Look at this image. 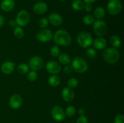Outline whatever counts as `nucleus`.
I'll list each match as a JSON object with an SVG mask.
<instances>
[{"instance_id":"b1692460","label":"nucleus","mask_w":124,"mask_h":123,"mask_svg":"<svg viewBox=\"0 0 124 123\" xmlns=\"http://www.w3.org/2000/svg\"><path fill=\"white\" fill-rule=\"evenodd\" d=\"M29 67L27 64L25 63H20L18 66L17 68V71L19 73L21 74H25L29 72Z\"/></svg>"},{"instance_id":"f3484780","label":"nucleus","mask_w":124,"mask_h":123,"mask_svg":"<svg viewBox=\"0 0 124 123\" xmlns=\"http://www.w3.org/2000/svg\"><path fill=\"white\" fill-rule=\"evenodd\" d=\"M15 7L13 0H3L1 3V7L4 12H10Z\"/></svg>"},{"instance_id":"c756f323","label":"nucleus","mask_w":124,"mask_h":123,"mask_svg":"<svg viewBox=\"0 0 124 123\" xmlns=\"http://www.w3.org/2000/svg\"><path fill=\"white\" fill-rule=\"evenodd\" d=\"M27 78L29 79V80L30 81V82H34L38 78L37 72L35 71H33V70L31 71H30L28 73Z\"/></svg>"},{"instance_id":"dca6fc26","label":"nucleus","mask_w":124,"mask_h":123,"mask_svg":"<svg viewBox=\"0 0 124 123\" xmlns=\"http://www.w3.org/2000/svg\"><path fill=\"white\" fill-rule=\"evenodd\" d=\"M33 11L36 13L38 14H42L46 13L48 9V7H47V4L45 2L40 1V2H38L35 4L33 7Z\"/></svg>"},{"instance_id":"6ab92c4d","label":"nucleus","mask_w":124,"mask_h":123,"mask_svg":"<svg viewBox=\"0 0 124 123\" xmlns=\"http://www.w3.org/2000/svg\"><path fill=\"white\" fill-rule=\"evenodd\" d=\"M48 83L52 87H56L61 83V78L56 74L52 75L48 78Z\"/></svg>"},{"instance_id":"5701e85b","label":"nucleus","mask_w":124,"mask_h":123,"mask_svg":"<svg viewBox=\"0 0 124 123\" xmlns=\"http://www.w3.org/2000/svg\"><path fill=\"white\" fill-rule=\"evenodd\" d=\"M110 43L114 48H119L121 45V40L118 36L113 35L110 38Z\"/></svg>"},{"instance_id":"7ed1b4c3","label":"nucleus","mask_w":124,"mask_h":123,"mask_svg":"<svg viewBox=\"0 0 124 123\" xmlns=\"http://www.w3.org/2000/svg\"><path fill=\"white\" fill-rule=\"evenodd\" d=\"M73 69L78 73L82 74L85 72L88 69V63L84 58L81 57H76L71 62Z\"/></svg>"},{"instance_id":"c85d7f7f","label":"nucleus","mask_w":124,"mask_h":123,"mask_svg":"<svg viewBox=\"0 0 124 123\" xmlns=\"http://www.w3.org/2000/svg\"><path fill=\"white\" fill-rule=\"evenodd\" d=\"M65 115H67L69 117L73 116L76 113V109L75 107L72 106H70L67 107L66 110H65Z\"/></svg>"},{"instance_id":"9b49d317","label":"nucleus","mask_w":124,"mask_h":123,"mask_svg":"<svg viewBox=\"0 0 124 123\" xmlns=\"http://www.w3.org/2000/svg\"><path fill=\"white\" fill-rule=\"evenodd\" d=\"M61 69L60 64L56 61L52 60L49 61L46 65V70L48 73L51 74H56L59 73Z\"/></svg>"},{"instance_id":"9d476101","label":"nucleus","mask_w":124,"mask_h":123,"mask_svg":"<svg viewBox=\"0 0 124 123\" xmlns=\"http://www.w3.org/2000/svg\"><path fill=\"white\" fill-rule=\"evenodd\" d=\"M29 66L33 71H39L44 66V60L41 57L33 56L30 59L29 62Z\"/></svg>"},{"instance_id":"f03ea898","label":"nucleus","mask_w":124,"mask_h":123,"mask_svg":"<svg viewBox=\"0 0 124 123\" xmlns=\"http://www.w3.org/2000/svg\"><path fill=\"white\" fill-rule=\"evenodd\" d=\"M103 58L107 63L114 64L118 62L120 57L119 52L115 48H108L103 51Z\"/></svg>"},{"instance_id":"a19ab883","label":"nucleus","mask_w":124,"mask_h":123,"mask_svg":"<svg viewBox=\"0 0 124 123\" xmlns=\"http://www.w3.org/2000/svg\"><path fill=\"white\" fill-rule=\"evenodd\" d=\"M59 1H65V0H59Z\"/></svg>"},{"instance_id":"39448f33","label":"nucleus","mask_w":124,"mask_h":123,"mask_svg":"<svg viewBox=\"0 0 124 123\" xmlns=\"http://www.w3.org/2000/svg\"><path fill=\"white\" fill-rule=\"evenodd\" d=\"M93 31L98 36H103L107 31V25L106 22L101 19H98L93 22Z\"/></svg>"},{"instance_id":"a878e982","label":"nucleus","mask_w":124,"mask_h":123,"mask_svg":"<svg viewBox=\"0 0 124 123\" xmlns=\"http://www.w3.org/2000/svg\"><path fill=\"white\" fill-rule=\"evenodd\" d=\"M83 22L87 25H92L94 22V18L91 14H87L83 18Z\"/></svg>"},{"instance_id":"0eeeda50","label":"nucleus","mask_w":124,"mask_h":123,"mask_svg":"<svg viewBox=\"0 0 124 123\" xmlns=\"http://www.w3.org/2000/svg\"><path fill=\"white\" fill-rule=\"evenodd\" d=\"M16 22L19 27H24L28 24L30 20L29 13L25 10H21L16 17Z\"/></svg>"},{"instance_id":"f704fd0d","label":"nucleus","mask_w":124,"mask_h":123,"mask_svg":"<svg viewBox=\"0 0 124 123\" xmlns=\"http://www.w3.org/2000/svg\"><path fill=\"white\" fill-rule=\"evenodd\" d=\"M73 70V67L71 65H67L64 67V72L65 74H70L71 72H72Z\"/></svg>"},{"instance_id":"1a4fd4ad","label":"nucleus","mask_w":124,"mask_h":123,"mask_svg":"<svg viewBox=\"0 0 124 123\" xmlns=\"http://www.w3.org/2000/svg\"><path fill=\"white\" fill-rule=\"evenodd\" d=\"M51 115L53 119L56 121H62L65 118V112L59 106H55L53 107L51 112Z\"/></svg>"},{"instance_id":"58836bf2","label":"nucleus","mask_w":124,"mask_h":123,"mask_svg":"<svg viewBox=\"0 0 124 123\" xmlns=\"http://www.w3.org/2000/svg\"><path fill=\"white\" fill-rule=\"evenodd\" d=\"M85 113V110L84 109L81 108L79 109V115L80 116H84V115Z\"/></svg>"},{"instance_id":"aec40b11","label":"nucleus","mask_w":124,"mask_h":123,"mask_svg":"<svg viewBox=\"0 0 124 123\" xmlns=\"http://www.w3.org/2000/svg\"><path fill=\"white\" fill-rule=\"evenodd\" d=\"M58 60L61 63L64 65H69L71 63V57L69 54L66 53H62L59 54Z\"/></svg>"},{"instance_id":"ea45409f","label":"nucleus","mask_w":124,"mask_h":123,"mask_svg":"<svg viewBox=\"0 0 124 123\" xmlns=\"http://www.w3.org/2000/svg\"><path fill=\"white\" fill-rule=\"evenodd\" d=\"M97 0H83V1L85 3H89V4H92L93 2H94L95 1H96Z\"/></svg>"},{"instance_id":"423d86ee","label":"nucleus","mask_w":124,"mask_h":123,"mask_svg":"<svg viewBox=\"0 0 124 123\" xmlns=\"http://www.w3.org/2000/svg\"><path fill=\"white\" fill-rule=\"evenodd\" d=\"M107 10L111 15H116L121 12L122 6L119 0H110L107 4Z\"/></svg>"},{"instance_id":"f257e3e1","label":"nucleus","mask_w":124,"mask_h":123,"mask_svg":"<svg viewBox=\"0 0 124 123\" xmlns=\"http://www.w3.org/2000/svg\"><path fill=\"white\" fill-rule=\"evenodd\" d=\"M53 41L57 45L61 46H69L71 43V37L70 34L64 30H58L53 36Z\"/></svg>"},{"instance_id":"393cba45","label":"nucleus","mask_w":124,"mask_h":123,"mask_svg":"<svg viewBox=\"0 0 124 123\" xmlns=\"http://www.w3.org/2000/svg\"><path fill=\"white\" fill-rule=\"evenodd\" d=\"M13 34H14V36L16 38L21 39L22 37H23L24 35V31L21 27L17 26L15 27V28L14 31H13Z\"/></svg>"},{"instance_id":"20e7f679","label":"nucleus","mask_w":124,"mask_h":123,"mask_svg":"<svg viewBox=\"0 0 124 123\" xmlns=\"http://www.w3.org/2000/svg\"><path fill=\"white\" fill-rule=\"evenodd\" d=\"M77 42L82 48H86L89 47L93 43L92 36L88 32H82L77 36Z\"/></svg>"},{"instance_id":"bb28decb","label":"nucleus","mask_w":124,"mask_h":123,"mask_svg":"<svg viewBox=\"0 0 124 123\" xmlns=\"http://www.w3.org/2000/svg\"><path fill=\"white\" fill-rule=\"evenodd\" d=\"M50 54L53 57H56L60 54V49L57 45H54L51 48Z\"/></svg>"},{"instance_id":"2eb2a0df","label":"nucleus","mask_w":124,"mask_h":123,"mask_svg":"<svg viewBox=\"0 0 124 123\" xmlns=\"http://www.w3.org/2000/svg\"><path fill=\"white\" fill-rule=\"evenodd\" d=\"M15 63L10 61H7L2 64L1 67V71L5 74H10L14 71Z\"/></svg>"},{"instance_id":"412c9836","label":"nucleus","mask_w":124,"mask_h":123,"mask_svg":"<svg viewBox=\"0 0 124 123\" xmlns=\"http://www.w3.org/2000/svg\"><path fill=\"white\" fill-rule=\"evenodd\" d=\"M85 3L81 0H75L72 3V8L76 11H81L84 8Z\"/></svg>"},{"instance_id":"473e14b6","label":"nucleus","mask_w":124,"mask_h":123,"mask_svg":"<svg viewBox=\"0 0 124 123\" xmlns=\"http://www.w3.org/2000/svg\"><path fill=\"white\" fill-rule=\"evenodd\" d=\"M115 123H124V116L123 115H117L115 118Z\"/></svg>"},{"instance_id":"2f4dec72","label":"nucleus","mask_w":124,"mask_h":123,"mask_svg":"<svg viewBox=\"0 0 124 123\" xmlns=\"http://www.w3.org/2000/svg\"><path fill=\"white\" fill-rule=\"evenodd\" d=\"M48 19H47V18H41V19H40L39 20V25L40 27L41 28H44L47 27V25H48Z\"/></svg>"},{"instance_id":"4c0bfd02","label":"nucleus","mask_w":124,"mask_h":123,"mask_svg":"<svg viewBox=\"0 0 124 123\" xmlns=\"http://www.w3.org/2000/svg\"><path fill=\"white\" fill-rule=\"evenodd\" d=\"M4 22H5L4 18L1 14H0V27H1L4 25Z\"/></svg>"},{"instance_id":"e433bc0d","label":"nucleus","mask_w":124,"mask_h":123,"mask_svg":"<svg viewBox=\"0 0 124 123\" xmlns=\"http://www.w3.org/2000/svg\"><path fill=\"white\" fill-rule=\"evenodd\" d=\"M8 24L10 27H15L16 25V22L15 20H13V19H11V20H9L8 22Z\"/></svg>"},{"instance_id":"cd10ccee","label":"nucleus","mask_w":124,"mask_h":123,"mask_svg":"<svg viewBox=\"0 0 124 123\" xmlns=\"http://www.w3.org/2000/svg\"><path fill=\"white\" fill-rule=\"evenodd\" d=\"M86 54H87V56L88 57L89 59H93L96 57V51L95 49L93 48H88V49L87 50L86 52Z\"/></svg>"},{"instance_id":"c9c22d12","label":"nucleus","mask_w":124,"mask_h":123,"mask_svg":"<svg viewBox=\"0 0 124 123\" xmlns=\"http://www.w3.org/2000/svg\"><path fill=\"white\" fill-rule=\"evenodd\" d=\"M84 8L87 12H90L92 10V9H93V7H92V4L87 3L86 5H85Z\"/></svg>"},{"instance_id":"4be33fe9","label":"nucleus","mask_w":124,"mask_h":123,"mask_svg":"<svg viewBox=\"0 0 124 123\" xmlns=\"http://www.w3.org/2000/svg\"><path fill=\"white\" fill-rule=\"evenodd\" d=\"M94 15L98 19H101L105 16V12L102 7H98L94 11Z\"/></svg>"},{"instance_id":"4468645a","label":"nucleus","mask_w":124,"mask_h":123,"mask_svg":"<svg viewBox=\"0 0 124 123\" xmlns=\"http://www.w3.org/2000/svg\"><path fill=\"white\" fill-rule=\"evenodd\" d=\"M61 95L64 101L66 102H71L75 98V92L71 88L66 87L63 89Z\"/></svg>"},{"instance_id":"7c9ffc66","label":"nucleus","mask_w":124,"mask_h":123,"mask_svg":"<svg viewBox=\"0 0 124 123\" xmlns=\"http://www.w3.org/2000/svg\"><path fill=\"white\" fill-rule=\"evenodd\" d=\"M78 85V81L75 78H71L68 81V86L69 88H76Z\"/></svg>"},{"instance_id":"72a5a7b5","label":"nucleus","mask_w":124,"mask_h":123,"mask_svg":"<svg viewBox=\"0 0 124 123\" xmlns=\"http://www.w3.org/2000/svg\"><path fill=\"white\" fill-rule=\"evenodd\" d=\"M76 123H88V119L84 115L80 116L79 118L76 121Z\"/></svg>"},{"instance_id":"a211bd4d","label":"nucleus","mask_w":124,"mask_h":123,"mask_svg":"<svg viewBox=\"0 0 124 123\" xmlns=\"http://www.w3.org/2000/svg\"><path fill=\"white\" fill-rule=\"evenodd\" d=\"M93 46L97 49H102L107 45V41L103 37H98L93 41Z\"/></svg>"},{"instance_id":"ddd939ff","label":"nucleus","mask_w":124,"mask_h":123,"mask_svg":"<svg viewBox=\"0 0 124 123\" xmlns=\"http://www.w3.org/2000/svg\"><path fill=\"white\" fill-rule=\"evenodd\" d=\"M23 103V99L21 96L18 94L12 95L9 100V105L11 108L17 109L21 106Z\"/></svg>"},{"instance_id":"6e6552de","label":"nucleus","mask_w":124,"mask_h":123,"mask_svg":"<svg viewBox=\"0 0 124 123\" xmlns=\"http://www.w3.org/2000/svg\"><path fill=\"white\" fill-rule=\"evenodd\" d=\"M36 37L39 42L45 43V42H48L51 41L53 37V34H52V31L49 29L44 28L38 32Z\"/></svg>"},{"instance_id":"f8f14e48","label":"nucleus","mask_w":124,"mask_h":123,"mask_svg":"<svg viewBox=\"0 0 124 123\" xmlns=\"http://www.w3.org/2000/svg\"><path fill=\"white\" fill-rule=\"evenodd\" d=\"M48 22L54 26H59L62 24L63 18L57 13H52L48 16Z\"/></svg>"}]
</instances>
